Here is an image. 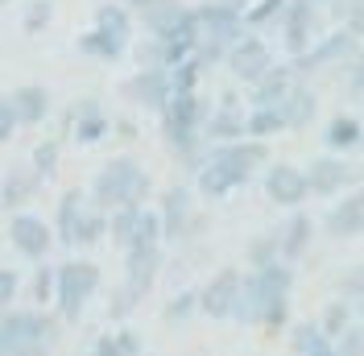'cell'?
<instances>
[{"instance_id": "6da1fadb", "label": "cell", "mask_w": 364, "mask_h": 356, "mask_svg": "<svg viewBox=\"0 0 364 356\" xmlns=\"http://www.w3.org/2000/svg\"><path fill=\"white\" fill-rule=\"evenodd\" d=\"M269 157L265 141H228V145H207V162L199 170V191L207 199H224L240 182H249V174Z\"/></svg>"}, {"instance_id": "7a4b0ae2", "label": "cell", "mask_w": 364, "mask_h": 356, "mask_svg": "<svg viewBox=\"0 0 364 356\" xmlns=\"http://www.w3.org/2000/svg\"><path fill=\"white\" fill-rule=\"evenodd\" d=\"M290 269L282 261H273L265 269H252V278H245V294H240V307L236 319L245 323H282L286 315V298H290Z\"/></svg>"}, {"instance_id": "3957f363", "label": "cell", "mask_w": 364, "mask_h": 356, "mask_svg": "<svg viewBox=\"0 0 364 356\" xmlns=\"http://www.w3.org/2000/svg\"><path fill=\"white\" fill-rule=\"evenodd\" d=\"M149 199V174L136 166L133 157H112L91 182V203L112 216L116 207H141Z\"/></svg>"}, {"instance_id": "277c9868", "label": "cell", "mask_w": 364, "mask_h": 356, "mask_svg": "<svg viewBox=\"0 0 364 356\" xmlns=\"http://www.w3.org/2000/svg\"><path fill=\"white\" fill-rule=\"evenodd\" d=\"M100 290V266L91 261H63L58 266V290H54V307L63 323H79L87 298Z\"/></svg>"}, {"instance_id": "5b68a950", "label": "cell", "mask_w": 364, "mask_h": 356, "mask_svg": "<svg viewBox=\"0 0 364 356\" xmlns=\"http://www.w3.org/2000/svg\"><path fill=\"white\" fill-rule=\"evenodd\" d=\"M158 269H161V245L158 248H129L124 253V286L116 290V298H112V319L129 315L154 290Z\"/></svg>"}, {"instance_id": "8992f818", "label": "cell", "mask_w": 364, "mask_h": 356, "mask_svg": "<svg viewBox=\"0 0 364 356\" xmlns=\"http://www.w3.org/2000/svg\"><path fill=\"white\" fill-rule=\"evenodd\" d=\"M58 335V319L42 307H13L0 315V344L9 348H50Z\"/></svg>"}, {"instance_id": "52a82bcc", "label": "cell", "mask_w": 364, "mask_h": 356, "mask_svg": "<svg viewBox=\"0 0 364 356\" xmlns=\"http://www.w3.org/2000/svg\"><path fill=\"white\" fill-rule=\"evenodd\" d=\"M318 25H323V9H318L315 0H286V13H282V46H286L290 63L302 58L318 42Z\"/></svg>"}, {"instance_id": "ba28073f", "label": "cell", "mask_w": 364, "mask_h": 356, "mask_svg": "<svg viewBox=\"0 0 364 356\" xmlns=\"http://www.w3.org/2000/svg\"><path fill=\"white\" fill-rule=\"evenodd\" d=\"M356 54H360V38H356L348 25H340L336 33L318 38L302 58H294V70L298 75H315V70H323V67H348Z\"/></svg>"}, {"instance_id": "9c48e42d", "label": "cell", "mask_w": 364, "mask_h": 356, "mask_svg": "<svg viewBox=\"0 0 364 356\" xmlns=\"http://www.w3.org/2000/svg\"><path fill=\"white\" fill-rule=\"evenodd\" d=\"M224 63H228V70H232L240 83H249L252 88V83H261V79L273 70V50L261 42L257 33H249V38H240V42L228 50Z\"/></svg>"}, {"instance_id": "30bf717a", "label": "cell", "mask_w": 364, "mask_h": 356, "mask_svg": "<svg viewBox=\"0 0 364 356\" xmlns=\"http://www.w3.org/2000/svg\"><path fill=\"white\" fill-rule=\"evenodd\" d=\"M240 294H245V278L236 269H220L203 290H199V311L211 319H228L240 307Z\"/></svg>"}, {"instance_id": "8fae6325", "label": "cell", "mask_w": 364, "mask_h": 356, "mask_svg": "<svg viewBox=\"0 0 364 356\" xmlns=\"http://www.w3.org/2000/svg\"><path fill=\"white\" fill-rule=\"evenodd\" d=\"M120 95L133 100L141 108L149 112H161L174 95V83H170V70H133L124 83H120Z\"/></svg>"}, {"instance_id": "7c38bea8", "label": "cell", "mask_w": 364, "mask_h": 356, "mask_svg": "<svg viewBox=\"0 0 364 356\" xmlns=\"http://www.w3.org/2000/svg\"><path fill=\"white\" fill-rule=\"evenodd\" d=\"M9 245L21 257H29V261H42L50 253V245H54V228L46 220H38V216H29V211H17L9 220Z\"/></svg>"}, {"instance_id": "4fadbf2b", "label": "cell", "mask_w": 364, "mask_h": 356, "mask_svg": "<svg viewBox=\"0 0 364 356\" xmlns=\"http://www.w3.org/2000/svg\"><path fill=\"white\" fill-rule=\"evenodd\" d=\"M265 195L282 207H302L306 195H311V182H306V170L302 166H290V162H277L265 170Z\"/></svg>"}, {"instance_id": "5bb4252c", "label": "cell", "mask_w": 364, "mask_h": 356, "mask_svg": "<svg viewBox=\"0 0 364 356\" xmlns=\"http://www.w3.org/2000/svg\"><path fill=\"white\" fill-rule=\"evenodd\" d=\"M203 137L211 145H228V141H245V137H249V116L240 112L236 95H224V100H220V108L207 116Z\"/></svg>"}, {"instance_id": "9a60e30c", "label": "cell", "mask_w": 364, "mask_h": 356, "mask_svg": "<svg viewBox=\"0 0 364 356\" xmlns=\"http://www.w3.org/2000/svg\"><path fill=\"white\" fill-rule=\"evenodd\" d=\"M306 182H311V195H340L343 187L356 182V170L340 157H315L306 166Z\"/></svg>"}, {"instance_id": "2e32d148", "label": "cell", "mask_w": 364, "mask_h": 356, "mask_svg": "<svg viewBox=\"0 0 364 356\" xmlns=\"http://www.w3.org/2000/svg\"><path fill=\"white\" fill-rule=\"evenodd\" d=\"M158 216H161L166 241H182L186 228H191V191H186V187H170V191L161 195Z\"/></svg>"}, {"instance_id": "e0dca14e", "label": "cell", "mask_w": 364, "mask_h": 356, "mask_svg": "<svg viewBox=\"0 0 364 356\" xmlns=\"http://www.w3.org/2000/svg\"><path fill=\"white\" fill-rule=\"evenodd\" d=\"M83 211H87V199H83V191H79V187L63 191V199H58V211H54V241H58V245L75 248V236H79Z\"/></svg>"}, {"instance_id": "ac0fdd59", "label": "cell", "mask_w": 364, "mask_h": 356, "mask_svg": "<svg viewBox=\"0 0 364 356\" xmlns=\"http://www.w3.org/2000/svg\"><path fill=\"white\" fill-rule=\"evenodd\" d=\"M38 187H42V174H38L33 166H13V170L4 174V182H0V207H9V211L17 216V207H25V203L33 199Z\"/></svg>"}, {"instance_id": "d6986e66", "label": "cell", "mask_w": 364, "mask_h": 356, "mask_svg": "<svg viewBox=\"0 0 364 356\" xmlns=\"http://www.w3.org/2000/svg\"><path fill=\"white\" fill-rule=\"evenodd\" d=\"M298 83V70L294 63H286V67H277L273 63V70L261 79V83H252V108H277L290 91H294Z\"/></svg>"}, {"instance_id": "ffe728a7", "label": "cell", "mask_w": 364, "mask_h": 356, "mask_svg": "<svg viewBox=\"0 0 364 356\" xmlns=\"http://www.w3.org/2000/svg\"><path fill=\"white\" fill-rule=\"evenodd\" d=\"M327 232L336 241H348V236H360L364 232V195H348L343 203H336L327 211Z\"/></svg>"}, {"instance_id": "44dd1931", "label": "cell", "mask_w": 364, "mask_h": 356, "mask_svg": "<svg viewBox=\"0 0 364 356\" xmlns=\"http://www.w3.org/2000/svg\"><path fill=\"white\" fill-rule=\"evenodd\" d=\"M13 108H17V120H21V129H29V125H42L46 116H50V91L42 88V83H25V88H17L13 95Z\"/></svg>"}, {"instance_id": "7402d4cb", "label": "cell", "mask_w": 364, "mask_h": 356, "mask_svg": "<svg viewBox=\"0 0 364 356\" xmlns=\"http://www.w3.org/2000/svg\"><path fill=\"white\" fill-rule=\"evenodd\" d=\"M282 108V116H286V129H306L311 120H315V112H318V95L306 83H294V91L277 104Z\"/></svg>"}, {"instance_id": "603a6c76", "label": "cell", "mask_w": 364, "mask_h": 356, "mask_svg": "<svg viewBox=\"0 0 364 356\" xmlns=\"http://www.w3.org/2000/svg\"><path fill=\"white\" fill-rule=\"evenodd\" d=\"M311 232H315V224L306 220L302 211H294L290 224L277 232V248H282V257H286V261H298V257L306 253V245H311Z\"/></svg>"}, {"instance_id": "cb8c5ba5", "label": "cell", "mask_w": 364, "mask_h": 356, "mask_svg": "<svg viewBox=\"0 0 364 356\" xmlns=\"http://www.w3.org/2000/svg\"><path fill=\"white\" fill-rule=\"evenodd\" d=\"M70 120H75V137L83 145H91V141H100L108 133V116H104V108L95 100H79V108L70 112Z\"/></svg>"}, {"instance_id": "d4e9b609", "label": "cell", "mask_w": 364, "mask_h": 356, "mask_svg": "<svg viewBox=\"0 0 364 356\" xmlns=\"http://www.w3.org/2000/svg\"><path fill=\"white\" fill-rule=\"evenodd\" d=\"M95 29L116 38L120 46H129V38H133V13H129V4H100L95 9Z\"/></svg>"}, {"instance_id": "484cf974", "label": "cell", "mask_w": 364, "mask_h": 356, "mask_svg": "<svg viewBox=\"0 0 364 356\" xmlns=\"http://www.w3.org/2000/svg\"><path fill=\"white\" fill-rule=\"evenodd\" d=\"M323 137H327V145H331V150H352V145H360L364 129H360V120H356V116H331Z\"/></svg>"}, {"instance_id": "4316f807", "label": "cell", "mask_w": 364, "mask_h": 356, "mask_svg": "<svg viewBox=\"0 0 364 356\" xmlns=\"http://www.w3.org/2000/svg\"><path fill=\"white\" fill-rule=\"evenodd\" d=\"M79 50H83V54H91V58H100V63H116L129 46H120L116 38L100 33V29H91V33H83V38H79Z\"/></svg>"}, {"instance_id": "83f0119b", "label": "cell", "mask_w": 364, "mask_h": 356, "mask_svg": "<svg viewBox=\"0 0 364 356\" xmlns=\"http://www.w3.org/2000/svg\"><path fill=\"white\" fill-rule=\"evenodd\" d=\"M141 211H145V207H116L112 216H108V236H112L120 248L133 245V232H136V220H141Z\"/></svg>"}, {"instance_id": "f1b7e54d", "label": "cell", "mask_w": 364, "mask_h": 356, "mask_svg": "<svg viewBox=\"0 0 364 356\" xmlns=\"http://www.w3.org/2000/svg\"><path fill=\"white\" fill-rule=\"evenodd\" d=\"M166 241V232H161V216L158 211H141V220H136V232H133V245L129 248H158ZM124 248V253H129Z\"/></svg>"}, {"instance_id": "f546056e", "label": "cell", "mask_w": 364, "mask_h": 356, "mask_svg": "<svg viewBox=\"0 0 364 356\" xmlns=\"http://www.w3.org/2000/svg\"><path fill=\"white\" fill-rule=\"evenodd\" d=\"M286 129V116L282 108H252L249 112V137L252 141H261V137H273Z\"/></svg>"}, {"instance_id": "4dcf8cb0", "label": "cell", "mask_w": 364, "mask_h": 356, "mask_svg": "<svg viewBox=\"0 0 364 356\" xmlns=\"http://www.w3.org/2000/svg\"><path fill=\"white\" fill-rule=\"evenodd\" d=\"M104 236H108V211H100V207L91 203L87 211H83V224H79L75 245H95V241H104Z\"/></svg>"}, {"instance_id": "1f68e13d", "label": "cell", "mask_w": 364, "mask_h": 356, "mask_svg": "<svg viewBox=\"0 0 364 356\" xmlns=\"http://www.w3.org/2000/svg\"><path fill=\"white\" fill-rule=\"evenodd\" d=\"M136 335L133 332H120V335H100L95 340V348L87 356H136Z\"/></svg>"}, {"instance_id": "d6a6232c", "label": "cell", "mask_w": 364, "mask_h": 356, "mask_svg": "<svg viewBox=\"0 0 364 356\" xmlns=\"http://www.w3.org/2000/svg\"><path fill=\"white\" fill-rule=\"evenodd\" d=\"M294 348H298L302 356H340L336 348H331V344H327V335H318L311 323L294 332Z\"/></svg>"}, {"instance_id": "836d02e7", "label": "cell", "mask_w": 364, "mask_h": 356, "mask_svg": "<svg viewBox=\"0 0 364 356\" xmlns=\"http://www.w3.org/2000/svg\"><path fill=\"white\" fill-rule=\"evenodd\" d=\"M29 166L38 170L42 178H50L54 170H58V137H46L42 145L33 150V157H29Z\"/></svg>"}, {"instance_id": "e575fe53", "label": "cell", "mask_w": 364, "mask_h": 356, "mask_svg": "<svg viewBox=\"0 0 364 356\" xmlns=\"http://www.w3.org/2000/svg\"><path fill=\"white\" fill-rule=\"evenodd\" d=\"M282 13H286V0H261L252 13H245V21L249 29H265L269 21H282Z\"/></svg>"}, {"instance_id": "d590c367", "label": "cell", "mask_w": 364, "mask_h": 356, "mask_svg": "<svg viewBox=\"0 0 364 356\" xmlns=\"http://www.w3.org/2000/svg\"><path fill=\"white\" fill-rule=\"evenodd\" d=\"M199 70H203V63H199V58H186V63H178V67L170 70V83H174V91H195V83H199Z\"/></svg>"}, {"instance_id": "8d00e7d4", "label": "cell", "mask_w": 364, "mask_h": 356, "mask_svg": "<svg viewBox=\"0 0 364 356\" xmlns=\"http://www.w3.org/2000/svg\"><path fill=\"white\" fill-rule=\"evenodd\" d=\"M249 257H252V266H257V269L273 266V261L282 257V248H277V236H257V241L249 245Z\"/></svg>"}, {"instance_id": "74e56055", "label": "cell", "mask_w": 364, "mask_h": 356, "mask_svg": "<svg viewBox=\"0 0 364 356\" xmlns=\"http://www.w3.org/2000/svg\"><path fill=\"white\" fill-rule=\"evenodd\" d=\"M50 290H58V269L38 266V273H33V303H50Z\"/></svg>"}, {"instance_id": "f35d334b", "label": "cell", "mask_w": 364, "mask_h": 356, "mask_svg": "<svg viewBox=\"0 0 364 356\" xmlns=\"http://www.w3.org/2000/svg\"><path fill=\"white\" fill-rule=\"evenodd\" d=\"M343 70H348V75H343V88H348V95H352V100H364V50Z\"/></svg>"}, {"instance_id": "ab89813d", "label": "cell", "mask_w": 364, "mask_h": 356, "mask_svg": "<svg viewBox=\"0 0 364 356\" xmlns=\"http://www.w3.org/2000/svg\"><path fill=\"white\" fill-rule=\"evenodd\" d=\"M17 290H21V278L13 269H0V315L17 307Z\"/></svg>"}, {"instance_id": "60d3db41", "label": "cell", "mask_w": 364, "mask_h": 356, "mask_svg": "<svg viewBox=\"0 0 364 356\" xmlns=\"http://www.w3.org/2000/svg\"><path fill=\"white\" fill-rule=\"evenodd\" d=\"M50 0H29V9H25V33H38V29H46V21H50Z\"/></svg>"}, {"instance_id": "b9f144b4", "label": "cell", "mask_w": 364, "mask_h": 356, "mask_svg": "<svg viewBox=\"0 0 364 356\" xmlns=\"http://www.w3.org/2000/svg\"><path fill=\"white\" fill-rule=\"evenodd\" d=\"M195 307H199V294H195V290H182L178 298L166 307V319H170V323H178V319H186Z\"/></svg>"}, {"instance_id": "7bdbcfd3", "label": "cell", "mask_w": 364, "mask_h": 356, "mask_svg": "<svg viewBox=\"0 0 364 356\" xmlns=\"http://www.w3.org/2000/svg\"><path fill=\"white\" fill-rule=\"evenodd\" d=\"M21 129V120H17V108H13V100L9 95H0V145L9 141V137Z\"/></svg>"}, {"instance_id": "ee69618b", "label": "cell", "mask_w": 364, "mask_h": 356, "mask_svg": "<svg viewBox=\"0 0 364 356\" xmlns=\"http://www.w3.org/2000/svg\"><path fill=\"white\" fill-rule=\"evenodd\" d=\"M315 4L323 9V13H331L336 21H348V13H352V9H356L360 0H315Z\"/></svg>"}, {"instance_id": "f6af8a7d", "label": "cell", "mask_w": 364, "mask_h": 356, "mask_svg": "<svg viewBox=\"0 0 364 356\" xmlns=\"http://www.w3.org/2000/svg\"><path fill=\"white\" fill-rule=\"evenodd\" d=\"M340 356H364V335L352 328V332H343V344H340Z\"/></svg>"}, {"instance_id": "bcb514c9", "label": "cell", "mask_w": 364, "mask_h": 356, "mask_svg": "<svg viewBox=\"0 0 364 356\" xmlns=\"http://www.w3.org/2000/svg\"><path fill=\"white\" fill-rule=\"evenodd\" d=\"M343 25H348L356 38H364V0L356 4V9H352V13H348V21H343Z\"/></svg>"}, {"instance_id": "7dc6e473", "label": "cell", "mask_w": 364, "mask_h": 356, "mask_svg": "<svg viewBox=\"0 0 364 356\" xmlns=\"http://www.w3.org/2000/svg\"><path fill=\"white\" fill-rule=\"evenodd\" d=\"M343 319H348V311H343V307H336V311L327 315V323H323V335L340 332V328H343Z\"/></svg>"}, {"instance_id": "c3c4849f", "label": "cell", "mask_w": 364, "mask_h": 356, "mask_svg": "<svg viewBox=\"0 0 364 356\" xmlns=\"http://www.w3.org/2000/svg\"><path fill=\"white\" fill-rule=\"evenodd\" d=\"M158 4H166V0H129V13L145 17V13H149V9H158Z\"/></svg>"}, {"instance_id": "681fc988", "label": "cell", "mask_w": 364, "mask_h": 356, "mask_svg": "<svg viewBox=\"0 0 364 356\" xmlns=\"http://www.w3.org/2000/svg\"><path fill=\"white\" fill-rule=\"evenodd\" d=\"M360 311H364V303H360Z\"/></svg>"}, {"instance_id": "f907efd6", "label": "cell", "mask_w": 364, "mask_h": 356, "mask_svg": "<svg viewBox=\"0 0 364 356\" xmlns=\"http://www.w3.org/2000/svg\"><path fill=\"white\" fill-rule=\"evenodd\" d=\"M360 335H364V328H360Z\"/></svg>"}, {"instance_id": "816d5d0a", "label": "cell", "mask_w": 364, "mask_h": 356, "mask_svg": "<svg viewBox=\"0 0 364 356\" xmlns=\"http://www.w3.org/2000/svg\"><path fill=\"white\" fill-rule=\"evenodd\" d=\"M124 4H129V0H124Z\"/></svg>"}]
</instances>
